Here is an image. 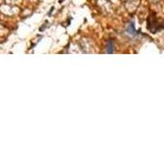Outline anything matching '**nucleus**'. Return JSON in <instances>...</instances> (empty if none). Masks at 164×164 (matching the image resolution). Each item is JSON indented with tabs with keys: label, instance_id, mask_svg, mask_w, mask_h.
Instances as JSON below:
<instances>
[{
	"label": "nucleus",
	"instance_id": "obj_1",
	"mask_svg": "<svg viewBox=\"0 0 164 164\" xmlns=\"http://www.w3.org/2000/svg\"><path fill=\"white\" fill-rule=\"evenodd\" d=\"M107 52L108 54H112L113 52V41L109 40L107 43Z\"/></svg>",
	"mask_w": 164,
	"mask_h": 164
}]
</instances>
